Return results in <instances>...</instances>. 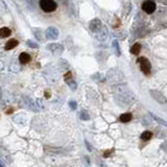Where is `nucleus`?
<instances>
[{"label":"nucleus","instance_id":"obj_1","mask_svg":"<svg viewBox=\"0 0 167 167\" xmlns=\"http://www.w3.org/2000/svg\"><path fill=\"white\" fill-rule=\"evenodd\" d=\"M40 7L45 13H52L56 9V3L53 0H40Z\"/></svg>","mask_w":167,"mask_h":167},{"label":"nucleus","instance_id":"obj_2","mask_svg":"<svg viewBox=\"0 0 167 167\" xmlns=\"http://www.w3.org/2000/svg\"><path fill=\"white\" fill-rule=\"evenodd\" d=\"M138 63L140 64V68H141V71L145 74H149L151 73V65L149 63V61L145 58H140L138 60Z\"/></svg>","mask_w":167,"mask_h":167},{"label":"nucleus","instance_id":"obj_3","mask_svg":"<svg viewBox=\"0 0 167 167\" xmlns=\"http://www.w3.org/2000/svg\"><path fill=\"white\" fill-rule=\"evenodd\" d=\"M142 9L145 12L146 14H153L156 9V3L153 0H146L142 4Z\"/></svg>","mask_w":167,"mask_h":167},{"label":"nucleus","instance_id":"obj_4","mask_svg":"<svg viewBox=\"0 0 167 167\" xmlns=\"http://www.w3.org/2000/svg\"><path fill=\"white\" fill-rule=\"evenodd\" d=\"M19 44V42L17 40H15V39H12V40H9V42H6L5 44V49L6 50H11V49H13L16 47L17 45Z\"/></svg>","mask_w":167,"mask_h":167},{"label":"nucleus","instance_id":"obj_5","mask_svg":"<svg viewBox=\"0 0 167 167\" xmlns=\"http://www.w3.org/2000/svg\"><path fill=\"white\" fill-rule=\"evenodd\" d=\"M19 60H20L21 64H27L30 62V55L25 52H23V53H21L20 56H19Z\"/></svg>","mask_w":167,"mask_h":167},{"label":"nucleus","instance_id":"obj_6","mask_svg":"<svg viewBox=\"0 0 167 167\" xmlns=\"http://www.w3.org/2000/svg\"><path fill=\"white\" fill-rule=\"evenodd\" d=\"M11 35V29L7 28V27H2L0 29V38L1 39H4V38H7Z\"/></svg>","mask_w":167,"mask_h":167},{"label":"nucleus","instance_id":"obj_7","mask_svg":"<svg viewBox=\"0 0 167 167\" xmlns=\"http://www.w3.org/2000/svg\"><path fill=\"white\" fill-rule=\"evenodd\" d=\"M119 119L121 122H129V121H131V119H132V114H130V113H124V114H122L121 116H120Z\"/></svg>","mask_w":167,"mask_h":167},{"label":"nucleus","instance_id":"obj_8","mask_svg":"<svg viewBox=\"0 0 167 167\" xmlns=\"http://www.w3.org/2000/svg\"><path fill=\"white\" fill-rule=\"evenodd\" d=\"M151 137H153V133L148 132V131L143 132V133H142V135H141V139L142 140H145V141H148V140H151Z\"/></svg>","mask_w":167,"mask_h":167},{"label":"nucleus","instance_id":"obj_9","mask_svg":"<svg viewBox=\"0 0 167 167\" xmlns=\"http://www.w3.org/2000/svg\"><path fill=\"white\" fill-rule=\"evenodd\" d=\"M140 50H141V45H140L139 43H136V44H135V45L132 47L131 52L133 53V55H138V53L140 52Z\"/></svg>","mask_w":167,"mask_h":167}]
</instances>
